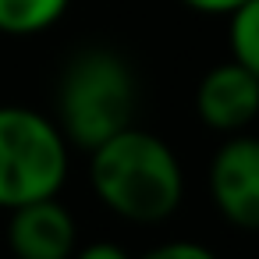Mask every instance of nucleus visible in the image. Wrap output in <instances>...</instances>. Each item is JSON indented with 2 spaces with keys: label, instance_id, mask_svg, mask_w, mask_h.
Here are the masks:
<instances>
[{
  "label": "nucleus",
  "instance_id": "nucleus-4",
  "mask_svg": "<svg viewBox=\"0 0 259 259\" xmlns=\"http://www.w3.org/2000/svg\"><path fill=\"white\" fill-rule=\"evenodd\" d=\"M206 185L217 213L227 224L259 231V135H224L209 160Z\"/></svg>",
  "mask_w": 259,
  "mask_h": 259
},
{
  "label": "nucleus",
  "instance_id": "nucleus-2",
  "mask_svg": "<svg viewBox=\"0 0 259 259\" xmlns=\"http://www.w3.org/2000/svg\"><path fill=\"white\" fill-rule=\"evenodd\" d=\"M139 82L132 64L107 47L78 50L57 82L54 121L71 149H96L110 135L135 124Z\"/></svg>",
  "mask_w": 259,
  "mask_h": 259
},
{
  "label": "nucleus",
  "instance_id": "nucleus-7",
  "mask_svg": "<svg viewBox=\"0 0 259 259\" xmlns=\"http://www.w3.org/2000/svg\"><path fill=\"white\" fill-rule=\"evenodd\" d=\"M71 8V0H0V32L39 36L54 29Z\"/></svg>",
  "mask_w": 259,
  "mask_h": 259
},
{
  "label": "nucleus",
  "instance_id": "nucleus-6",
  "mask_svg": "<svg viewBox=\"0 0 259 259\" xmlns=\"http://www.w3.org/2000/svg\"><path fill=\"white\" fill-rule=\"evenodd\" d=\"M8 248L15 259H71L78 224L57 195L25 202L8 217Z\"/></svg>",
  "mask_w": 259,
  "mask_h": 259
},
{
  "label": "nucleus",
  "instance_id": "nucleus-8",
  "mask_svg": "<svg viewBox=\"0 0 259 259\" xmlns=\"http://www.w3.org/2000/svg\"><path fill=\"white\" fill-rule=\"evenodd\" d=\"M227 50L259 78V0H245L227 15Z\"/></svg>",
  "mask_w": 259,
  "mask_h": 259
},
{
  "label": "nucleus",
  "instance_id": "nucleus-5",
  "mask_svg": "<svg viewBox=\"0 0 259 259\" xmlns=\"http://www.w3.org/2000/svg\"><path fill=\"white\" fill-rule=\"evenodd\" d=\"M195 117L217 135H238L259 124V78L238 61L213 64L195 85Z\"/></svg>",
  "mask_w": 259,
  "mask_h": 259
},
{
  "label": "nucleus",
  "instance_id": "nucleus-9",
  "mask_svg": "<svg viewBox=\"0 0 259 259\" xmlns=\"http://www.w3.org/2000/svg\"><path fill=\"white\" fill-rule=\"evenodd\" d=\"M132 259H217V252H213V248H206V245H199V241L174 238V241L153 245L149 252H142V255H132Z\"/></svg>",
  "mask_w": 259,
  "mask_h": 259
},
{
  "label": "nucleus",
  "instance_id": "nucleus-10",
  "mask_svg": "<svg viewBox=\"0 0 259 259\" xmlns=\"http://www.w3.org/2000/svg\"><path fill=\"white\" fill-rule=\"evenodd\" d=\"M71 259H132V255H128L117 241H93V245L75 248Z\"/></svg>",
  "mask_w": 259,
  "mask_h": 259
},
{
  "label": "nucleus",
  "instance_id": "nucleus-11",
  "mask_svg": "<svg viewBox=\"0 0 259 259\" xmlns=\"http://www.w3.org/2000/svg\"><path fill=\"white\" fill-rule=\"evenodd\" d=\"M185 8H192V11H199V15H220V18H227L238 4H245V0H181Z\"/></svg>",
  "mask_w": 259,
  "mask_h": 259
},
{
  "label": "nucleus",
  "instance_id": "nucleus-3",
  "mask_svg": "<svg viewBox=\"0 0 259 259\" xmlns=\"http://www.w3.org/2000/svg\"><path fill=\"white\" fill-rule=\"evenodd\" d=\"M71 146L54 117L29 107H0V209L61 195Z\"/></svg>",
  "mask_w": 259,
  "mask_h": 259
},
{
  "label": "nucleus",
  "instance_id": "nucleus-1",
  "mask_svg": "<svg viewBox=\"0 0 259 259\" xmlns=\"http://www.w3.org/2000/svg\"><path fill=\"white\" fill-rule=\"evenodd\" d=\"M93 195L128 224H163L185 199V170L167 139L128 124L89 149Z\"/></svg>",
  "mask_w": 259,
  "mask_h": 259
}]
</instances>
